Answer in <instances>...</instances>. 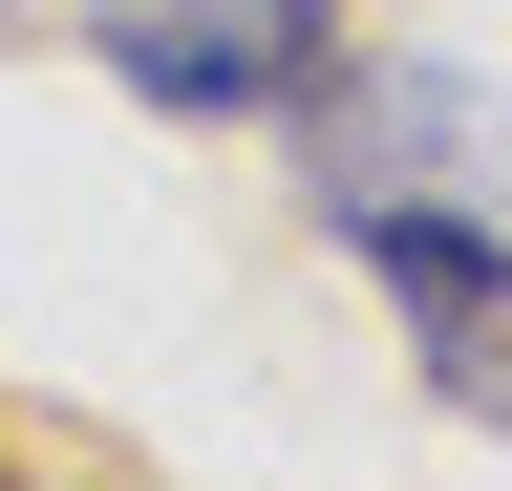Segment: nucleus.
<instances>
[{
	"label": "nucleus",
	"instance_id": "obj_2",
	"mask_svg": "<svg viewBox=\"0 0 512 491\" xmlns=\"http://www.w3.org/2000/svg\"><path fill=\"white\" fill-rule=\"evenodd\" d=\"M86 43L171 129H278V107L342 65V0H86Z\"/></svg>",
	"mask_w": 512,
	"mask_h": 491
},
{
	"label": "nucleus",
	"instance_id": "obj_3",
	"mask_svg": "<svg viewBox=\"0 0 512 491\" xmlns=\"http://www.w3.org/2000/svg\"><path fill=\"white\" fill-rule=\"evenodd\" d=\"M320 235L406 299V342H427L448 406H512V214H491V193H342Z\"/></svg>",
	"mask_w": 512,
	"mask_h": 491
},
{
	"label": "nucleus",
	"instance_id": "obj_1",
	"mask_svg": "<svg viewBox=\"0 0 512 491\" xmlns=\"http://www.w3.org/2000/svg\"><path fill=\"white\" fill-rule=\"evenodd\" d=\"M278 129H299V193L320 214H342V193H491L512 214V86L427 65V43H342Z\"/></svg>",
	"mask_w": 512,
	"mask_h": 491
}]
</instances>
